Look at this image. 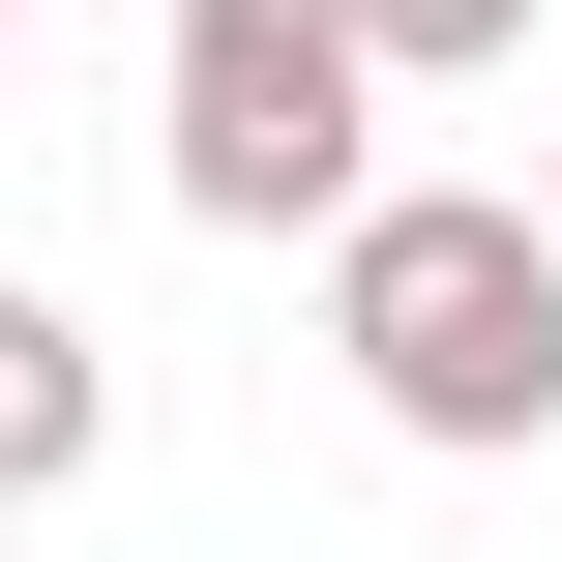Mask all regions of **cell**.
I'll return each mask as SVG.
<instances>
[{
    "instance_id": "obj_1",
    "label": "cell",
    "mask_w": 562,
    "mask_h": 562,
    "mask_svg": "<svg viewBox=\"0 0 562 562\" xmlns=\"http://www.w3.org/2000/svg\"><path fill=\"white\" fill-rule=\"evenodd\" d=\"M326 356H356L385 445L533 474L562 445V267H533V207H504V178H385V207L326 237Z\"/></svg>"
},
{
    "instance_id": "obj_2",
    "label": "cell",
    "mask_w": 562,
    "mask_h": 562,
    "mask_svg": "<svg viewBox=\"0 0 562 562\" xmlns=\"http://www.w3.org/2000/svg\"><path fill=\"white\" fill-rule=\"evenodd\" d=\"M148 178H178L207 237H356V207H385L356 30H326V0H178V30H148Z\"/></svg>"
},
{
    "instance_id": "obj_3",
    "label": "cell",
    "mask_w": 562,
    "mask_h": 562,
    "mask_svg": "<svg viewBox=\"0 0 562 562\" xmlns=\"http://www.w3.org/2000/svg\"><path fill=\"white\" fill-rule=\"evenodd\" d=\"M89 474H119V326L0 267V504H89Z\"/></svg>"
},
{
    "instance_id": "obj_4",
    "label": "cell",
    "mask_w": 562,
    "mask_h": 562,
    "mask_svg": "<svg viewBox=\"0 0 562 562\" xmlns=\"http://www.w3.org/2000/svg\"><path fill=\"white\" fill-rule=\"evenodd\" d=\"M326 30H356V89H504L533 59V0H326Z\"/></svg>"
},
{
    "instance_id": "obj_5",
    "label": "cell",
    "mask_w": 562,
    "mask_h": 562,
    "mask_svg": "<svg viewBox=\"0 0 562 562\" xmlns=\"http://www.w3.org/2000/svg\"><path fill=\"white\" fill-rule=\"evenodd\" d=\"M504 207H533V267H562V119H533V178H504Z\"/></svg>"
}]
</instances>
